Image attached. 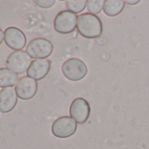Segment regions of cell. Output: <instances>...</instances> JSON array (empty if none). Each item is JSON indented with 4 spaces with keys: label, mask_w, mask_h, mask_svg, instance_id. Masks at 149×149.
Masks as SVG:
<instances>
[{
    "label": "cell",
    "mask_w": 149,
    "mask_h": 149,
    "mask_svg": "<svg viewBox=\"0 0 149 149\" xmlns=\"http://www.w3.org/2000/svg\"><path fill=\"white\" fill-rule=\"evenodd\" d=\"M77 28L84 38L96 39L102 35L103 25L101 19L91 13H83L77 18Z\"/></svg>",
    "instance_id": "6da1fadb"
},
{
    "label": "cell",
    "mask_w": 149,
    "mask_h": 149,
    "mask_svg": "<svg viewBox=\"0 0 149 149\" xmlns=\"http://www.w3.org/2000/svg\"><path fill=\"white\" fill-rule=\"evenodd\" d=\"M63 76L69 81L78 82L84 79L88 73V68L84 61L79 58H70L61 65Z\"/></svg>",
    "instance_id": "7a4b0ae2"
},
{
    "label": "cell",
    "mask_w": 149,
    "mask_h": 149,
    "mask_svg": "<svg viewBox=\"0 0 149 149\" xmlns=\"http://www.w3.org/2000/svg\"><path fill=\"white\" fill-rule=\"evenodd\" d=\"M77 18L76 13H73L68 10L60 12L54 20V30L61 34L73 33L77 27Z\"/></svg>",
    "instance_id": "3957f363"
},
{
    "label": "cell",
    "mask_w": 149,
    "mask_h": 149,
    "mask_svg": "<svg viewBox=\"0 0 149 149\" xmlns=\"http://www.w3.org/2000/svg\"><path fill=\"white\" fill-rule=\"evenodd\" d=\"M53 44L50 40L44 38L32 40L26 46V53L33 59H47L53 53Z\"/></svg>",
    "instance_id": "277c9868"
},
{
    "label": "cell",
    "mask_w": 149,
    "mask_h": 149,
    "mask_svg": "<svg viewBox=\"0 0 149 149\" xmlns=\"http://www.w3.org/2000/svg\"><path fill=\"white\" fill-rule=\"evenodd\" d=\"M77 124L71 117H60L54 121L51 132L54 136L59 139H66L72 136L77 131Z\"/></svg>",
    "instance_id": "5b68a950"
},
{
    "label": "cell",
    "mask_w": 149,
    "mask_h": 149,
    "mask_svg": "<svg viewBox=\"0 0 149 149\" xmlns=\"http://www.w3.org/2000/svg\"><path fill=\"white\" fill-rule=\"evenodd\" d=\"M31 62V57L26 51H14L7 57L6 68L17 74H22L27 71Z\"/></svg>",
    "instance_id": "8992f818"
},
{
    "label": "cell",
    "mask_w": 149,
    "mask_h": 149,
    "mask_svg": "<svg viewBox=\"0 0 149 149\" xmlns=\"http://www.w3.org/2000/svg\"><path fill=\"white\" fill-rule=\"evenodd\" d=\"M91 105L83 97L74 98L69 106L70 117L78 124H84L91 115Z\"/></svg>",
    "instance_id": "52a82bcc"
},
{
    "label": "cell",
    "mask_w": 149,
    "mask_h": 149,
    "mask_svg": "<svg viewBox=\"0 0 149 149\" xmlns=\"http://www.w3.org/2000/svg\"><path fill=\"white\" fill-rule=\"evenodd\" d=\"M4 40L6 46L15 51H21L26 45V37L19 28L7 27L4 32Z\"/></svg>",
    "instance_id": "ba28073f"
},
{
    "label": "cell",
    "mask_w": 149,
    "mask_h": 149,
    "mask_svg": "<svg viewBox=\"0 0 149 149\" xmlns=\"http://www.w3.org/2000/svg\"><path fill=\"white\" fill-rule=\"evenodd\" d=\"M38 84L37 82L29 77H23L19 79L17 84L15 85V91L18 97L21 100H30L37 93Z\"/></svg>",
    "instance_id": "9c48e42d"
},
{
    "label": "cell",
    "mask_w": 149,
    "mask_h": 149,
    "mask_svg": "<svg viewBox=\"0 0 149 149\" xmlns=\"http://www.w3.org/2000/svg\"><path fill=\"white\" fill-rule=\"evenodd\" d=\"M51 68V61L47 59H36L33 61L26 71L27 77L35 81L42 80L47 77Z\"/></svg>",
    "instance_id": "30bf717a"
},
{
    "label": "cell",
    "mask_w": 149,
    "mask_h": 149,
    "mask_svg": "<svg viewBox=\"0 0 149 149\" xmlns=\"http://www.w3.org/2000/svg\"><path fill=\"white\" fill-rule=\"evenodd\" d=\"M18 103V96L13 87L0 91V112L8 113L12 111Z\"/></svg>",
    "instance_id": "8fae6325"
},
{
    "label": "cell",
    "mask_w": 149,
    "mask_h": 149,
    "mask_svg": "<svg viewBox=\"0 0 149 149\" xmlns=\"http://www.w3.org/2000/svg\"><path fill=\"white\" fill-rule=\"evenodd\" d=\"M19 77L16 73L7 68H0V87L10 88L17 84Z\"/></svg>",
    "instance_id": "7c38bea8"
},
{
    "label": "cell",
    "mask_w": 149,
    "mask_h": 149,
    "mask_svg": "<svg viewBox=\"0 0 149 149\" xmlns=\"http://www.w3.org/2000/svg\"><path fill=\"white\" fill-rule=\"evenodd\" d=\"M125 1L122 0H106L104 6V13L109 17H115L120 14L125 8Z\"/></svg>",
    "instance_id": "4fadbf2b"
},
{
    "label": "cell",
    "mask_w": 149,
    "mask_h": 149,
    "mask_svg": "<svg viewBox=\"0 0 149 149\" xmlns=\"http://www.w3.org/2000/svg\"><path fill=\"white\" fill-rule=\"evenodd\" d=\"M66 6L68 11L73 13H80L85 7H87L86 0H68L66 2Z\"/></svg>",
    "instance_id": "5bb4252c"
},
{
    "label": "cell",
    "mask_w": 149,
    "mask_h": 149,
    "mask_svg": "<svg viewBox=\"0 0 149 149\" xmlns=\"http://www.w3.org/2000/svg\"><path fill=\"white\" fill-rule=\"evenodd\" d=\"M104 0H88L87 1V9L90 12V13L93 15H97L101 13V11L104 9Z\"/></svg>",
    "instance_id": "9a60e30c"
},
{
    "label": "cell",
    "mask_w": 149,
    "mask_h": 149,
    "mask_svg": "<svg viewBox=\"0 0 149 149\" xmlns=\"http://www.w3.org/2000/svg\"><path fill=\"white\" fill-rule=\"evenodd\" d=\"M34 4H36L38 6L41 7V8H50L52 7L54 4H55V1L54 0H35L34 1Z\"/></svg>",
    "instance_id": "2e32d148"
},
{
    "label": "cell",
    "mask_w": 149,
    "mask_h": 149,
    "mask_svg": "<svg viewBox=\"0 0 149 149\" xmlns=\"http://www.w3.org/2000/svg\"><path fill=\"white\" fill-rule=\"evenodd\" d=\"M125 3L130 6H134L139 3V0H134V1H129V0H127V1H125Z\"/></svg>",
    "instance_id": "e0dca14e"
},
{
    "label": "cell",
    "mask_w": 149,
    "mask_h": 149,
    "mask_svg": "<svg viewBox=\"0 0 149 149\" xmlns=\"http://www.w3.org/2000/svg\"><path fill=\"white\" fill-rule=\"evenodd\" d=\"M3 40H4V32L2 31L1 28H0V45L2 44Z\"/></svg>",
    "instance_id": "ac0fdd59"
}]
</instances>
